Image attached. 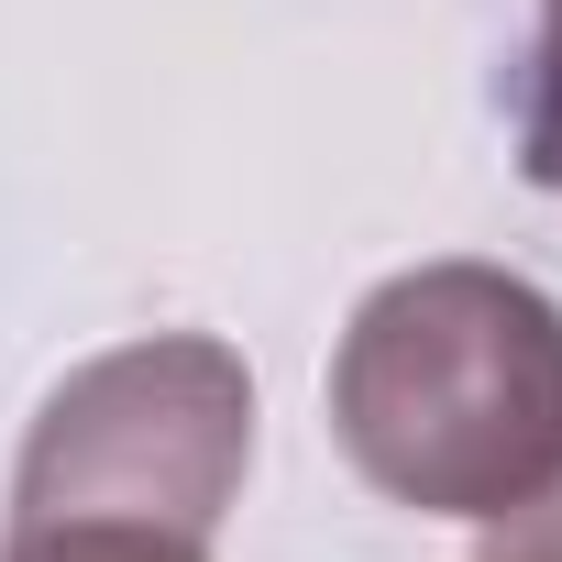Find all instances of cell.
<instances>
[{"label":"cell","mask_w":562,"mask_h":562,"mask_svg":"<svg viewBox=\"0 0 562 562\" xmlns=\"http://www.w3.org/2000/svg\"><path fill=\"white\" fill-rule=\"evenodd\" d=\"M331 441L419 518H529L562 496V310L463 254L386 276L331 353Z\"/></svg>","instance_id":"1"},{"label":"cell","mask_w":562,"mask_h":562,"mask_svg":"<svg viewBox=\"0 0 562 562\" xmlns=\"http://www.w3.org/2000/svg\"><path fill=\"white\" fill-rule=\"evenodd\" d=\"M254 463V375L210 331L89 353L23 430L0 562H210Z\"/></svg>","instance_id":"2"},{"label":"cell","mask_w":562,"mask_h":562,"mask_svg":"<svg viewBox=\"0 0 562 562\" xmlns=\"http://www.w3.org/2000/svg\"><path fill=\"white\" fill-rule=\"evenodd\" d=\"M518 177L562 199V0H540L518 56Z\"/></svg>","instance_id":"3"},{"label":"cell","mask_w":562,"mask_h":562,"mask_svg":"<svg viewBox=\"0 0 562 562\" xmlns=\"http://www.w3.org/2000/svg\"><path fill=\"white\" fill-rule=\"evenodd\" d=\"M485 562H562L551 540H529V529H507V551H485Z\"/></svg>","instance_id":"4"},{"label":"cell","mask_w":562,"mask_h":562,"mask_svg":"<svg viewBox=\"0 0 562 562\" xmlns=\"http://www.w3.org/2000/svg\"><path fill=\"white\" fill-rule=\"evenodd\" d=\"M551 540H562V496H551Z\"/></svg>","instance_id":"5"}]
</instances>
